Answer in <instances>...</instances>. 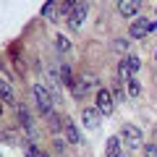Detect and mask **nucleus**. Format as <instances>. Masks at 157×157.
<instances>
[{
	"label": "nucleus",
	"instance_id": "1",
	"mask_svg": "<svg viewBox=\"0 0 157 157\" xmlns=\"http://www.w3.org/2000/svg\"><path fill=\"white\" fill-rule=\"evenodd\" d=\"M32 97H34V102H37L42 115H50L52 113V94L47 92L45 84H32Z\"/></svg>",
	"mask_w": 157,
	"mask_h": 157
},
{
	"label": "nucleus",
	"instance_id": "2",
	"mask_svg": "<svg viewBox=\"0 0 157 157\" xmlns=\"http://www.w3.org/2000/svg\"><path fill=\"white\" fill-rule=\"evenodd\" d=\"M121 141H123V147H128V149H144V144H141V131L136 128V126L126 123L123 128H121Z\"/></svg>",
	"mask_w": 157,
	"mask_h": 157
},
{
	"label": "nucleus",
	"instance_id": "3",
	"mask_svg": "<svg viewBox=\"0 0 157 157\" xmlns=\"http://www.w3.org/2000/svg\"><path fill=\"white\" fill-rule=\"evenodd\" d=\"M97 110H100V115H113V110H115V100H113L110 89H97Z\"/></svg>",
	"mask_w": 157,
	"mask_h": 157
},
{
	"label": "nucleus",
	"instance_id": "4",
	"mask_svg": "<svg viewBox=\"0 0 157 157\" xmlns=\"http://www.w3.org/2000/svg\"><path fill=\"white\" fill-rule=\"evenodd\" d=\"M94 86H97V78L92 76V73H86V76H81L76 84H73L71 92H73L76 100H81V97H86V94H89V89H94Z\"/></svg>",
	"mask_w": 157,
	"mask_h": 157
},
{
	"label": "nucleus",
	"instance_id": "5",
	"mask_svg": "<svg viewBox=\"0 0 157 157\" xmlns=\"http://www.w3.org/2000/svg\"><path fill=\"white\" fill-rule=\"evenodd\" d=\"M16 115H18V123L24 126V131L29 134V139H34L37 134H34V118H32V113H29V107L18 102V107H16Z\"/></svg>",
	"mask_w": 157,
	"mask_h": 157
},
{
	"label": "nucleus",
	"instance_id": "6",
	"mask_svg": "<svg viewBox=\"0 0 157 157\" xmlns=\"http://www.w3.org/2000/svg\"><path fill=\"white\" fill-rule=\"evenodd\" d=\"M100 110H97V107H92V105H86L84 110H81V123L86 126V128H97V126H100Z\"/></svg>",
	"mask_w": 157,
	"mask_h": 157
},
{
	"label": "nucleus",
	"instance_id": "7",
	"mask_svg": "<svg viewBox=\"0 0 157 157\" xmlns=\"http://www.w3.org/2000/svg\"><path fill=\"white\" fill-rule=\"evenodd\" d=\"M86 8H89L86 3H78V8H76L73 13H71V16H68V26H71V29H81V26H84V18H86Z\"/></svg>",
	"mask_w": 157,
	"mask_h": 157
},
{
	"label": "nucleus",
	"instance_id": "8",
	"mask_svg": "<svg viewBox=\"0 0 157 157\" xmlns=\"http://www.w3.org/2000/svg\"><path fill=\"white\" fill-rule=\"evenodd\" d=\"M147 18H136V21H131V26H128V37L131 39H144L147 37Z\"/></svg>",
	"mask_w": 157,
	"mask_h": 157
},
{
	"label": "nucleus",
	"instance_id": "9",
	"mask_svg": "<svg viewBox=\"0 0 157 157\" xmlns=\"http://www.w3.org/2000/svg\"><path fill=\"white\" fill-rule=\"evenodd\" d=\"M118 13L123 18H134L139 13V3H134V0H121L118 3Z\"/></svg>",
	"mask_w": 157,
	"mask_h": 157
},
{
	"label": "nucleus",
	"instance_id": "10",
	"mask_svg": "<svg viewBox=\"0 0 157 157\" xmlns=\"http://www.w3.org/2000/svg\"><path fill=\"white\" fill-rule=\"evenodd\" d=\"M123 141H121V136H110L107 139V147H105V155L107 157H123Z\"/></svg>",
	"mask_w": 157,
	"mask_h": 157
},
{
	"label": "nucleus",
	"instance_id": "11",
	"mask_svg": "<svg viewBox=\"0 0 157 157\" xmlns=\"http://www.w3.org/2000/svg\"><path fill=\"white\" fill-rule=\"evenodd\" d=\"M63 131H66V139L71 141V144H81V134H78V128H76V123L73 121H63Z\"/></svg>",
	"mask_w": 157,
	"mask_h": 157
},
{
	"label": "nucleus",
	"instance_id": "12",
	"mask_svg": "<svg viewBox=\"0 0 157 157\" xmlns=\"http://www.w3.org/2000/svg\"><path fill=\"white\" fill-rule=\"evenodd\" d=\"M0 92H3V102H6V107H18L16 94H13L11 84H8V78H3V84H0Z\"/></svg>",
	"mask_w": 157,
	"mask_h": 157
},
{
	"label": "nucleus",
	"instance_id": "13",
	"mask_svg": "<svg viewBox=\"0 0 157 157\" xmlns=\"http://www.w3.org/2000/svg\"><path fill=\"white\" fill-rule=\"evenodd\" d=\"M42 16L50 18V21H58V18H60V8H58L55 3H45V6H42Z\"/></svg>",
	"mask_w": 157,
	"mask_h": 157
},
{
	"label": "nucleus",
	"instance_id": "14",
	"mask_svg": "<svg viewBox=\"0 0 157 157\" xmlns=\"http://www.w3.org/2000/svg\"><path fill=\"white\" fill-rule=\"evenodd\" d=\"M60 84L71 86V89H73V84H76V81H73V73H71V66H68V63H60Z\"/></svg>",
	"mask_w": 157,
	"mask_h": 157
},
{
	"label": "nucleus",
	"instance_id": "15",
	"mask_svg": "<svg viewBox=\"0 0 157 157\" xmlns=\"http://www.w3.org/2000/svg\"><path fill=\"white\" fill-rule=\"evenodd\" d=\"M118 76H121V81H123V84H128L131 78H134V71H131V68L126 66V60H121V63H118Z\"/></svg>",
	"mask_w": 157,
	"mask_h": 157
},
{
	"label": "nucleus",
	"instance_id": "16",
	"mask_svg": "<svg viewBox=\"0 0 157 157\" xmlns=\"http://www.w3.org/2000/svg\"><path fill=\"white\" fill-rule=\"evenodd\" d=\"M55 50H60V52H68V50H71V42H68V37L58 34V37H55Z\"/></svg>",
	"mask_w": 157,
	"mask_h": 157
},
{
	"label": "nucleus",
	"instance_id": "17",
	"mask_svg": "<svg viewBox=\"0 0 157 157\" xmlns=\"http://www.w3.org/2000/svg\"><path fill=\"white\" fill-rule=\"evenodd\" d=\"M45 118H47V123H50V128H52V131H60V128H63V126H60L63 121H60V118L55 115V110H52L50 115H45Z\"/></svg>",
	"mask_w": 157,
	"mask_h": 157
},
{
	"label": "nucleus",
	"instance_id": "18",
	"mask_svg": "<svg viewBox=\"0 0 157 157\" xmlns=\"http://www.w3.org/2000/svg\"><path fill=\"white\" fill-rule=\"evenodd\" d=\"M126 66H128L131 71L136 73V71L141 68V58H139V55H128V58H126Z\"/></svg>",
	"mask_w": 157,
	"mask_h": 157
},
{
	"label": "nucleus",
	"instance_id": "19",
	"mask_svg": "<svg viewBox=\"0 0 157 157\" xmlns=\"http://www.w3.org/2000/svg\"><path fill=\"white\" fill-rule=\"evenodd\" d=\"M110 94H113V100H115V105L126 100V92H123V86H121V84H115V86H113V92H110Z\"/></svg>",
	"mask_w": 157,
	"mask_h": 157
},
{
	"label": "nucleus",
	"instance_id": "20",
	"mask_svg": "<svg viewBox=\"0 0 157 157\" xmlns=\"http://www.w3.org/2000/svg\"><path fill=\"white\" fill-rule=\"evenodd\" d=\"M126 89H128L131 97H139V94H141V86H139V81H136V78H131L128 84H126Z\"/></svg>",
	"mask_w": 157,
	"mask_h": 157
},
{
	"label": "nucleus",
	"instance_id": "21",
	"mask_svg": "<svg viewBox=\"0 0 157 157\" xmlns=\"http://www.w3.org/2000/svg\"><path fill=\"white\" fill-rule=\"evenodd\" d=\"M113 50L115 52H126L128 50V39H115V42H113Z\"/></svg>",
	"mask_w": 157,
	"mask_h": 157
},
{
	"label": "nucleus",
	"instance_id": "22",
	"mask_svg": "<svg viewBox=\"0 0 157 157\" xmlns=\"http://www.w3.org/2000/svg\"><path fill=\"white\" fill-rule=\"evenodd\" d=\"M144 155L147 157H157V144H144Z\"/></svg>",
	"mask_w": 157,
	"mask_h": 157
},
{
	"label": "nucleus",
	"instance_id": "23",
	"mask_svg": "<svg viewBox=\"0 0 157 157\" xmlns=\"http://www.w3.org/2000/svg\"><path fill=\"white\" fill-rule=\"evenodd\" d=\"M52 147H55L58 152H66V141H63V139H55V141H52Z\"/></svg>",
	"mask_w": 157,
	"mask_h": 157
},
{
	"label": "nucleus",
	"instance_id": "24",
	"mask_svg": "<svg viewBox=\"0 0 157 157\" xmlns=\"http://www.w3.org/2000/svg\"><path fill=\"white\" fill-rule=\"evenodd\" d=\"M157 29V21H152V18H147V32H155Z\"/></svg>",
	"mask_w": 157,
	"mask_h": 157
},
{
	"label": "nucleus",
	"instance_id": "25",
	"mask_svg": "<svg viewBox=\"0 0 157 157\" xmlns=\"http://www.w3.org/2000/svg\"><path fill=\"white\" fill-rule=\"evenodd\" d=\"M39 157H50V155H47V152H39Z\"/></svg>",
	"mask_w": 157,
	"mask_h": 157
},
{
	"label": "nucleus",
	"instance_id": "26",
	"mask_svg": "<svg viewBox=\"0 0 157 157\" xmlns=\"http://www.w3.org/2000/svg\"><path fill=\"white\" fill-rule=\"evenodd\" d=\"M155 63H157V50H155Z\"/></svg>",
	"mask_w": 157,
	"mask_h": 157
},
{
	"label": "nucleus",
	"instance_id": "27",
	"mask_svg": "<svg viewBox=\"0 0 157 157\" xmlns=\"http://www.w3.org/2000/svg\"><path fill=\"white\" fill-rule=\"evenodd\" d=\"M155 13H157V8H155Z\"/></svg>",
	"mask_w": 157,
	"mask_h": 157
}]
</instances>
